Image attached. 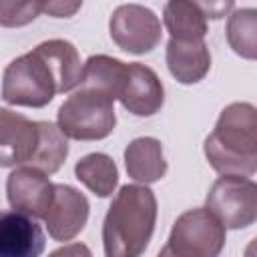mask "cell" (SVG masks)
<instances>
[{
    "instance_id": "52a82bcc",
    "label": "cell",
    "mask_w": 257,
    "mask_h": 257,
    "mask_svg": "<svg viewBox=\"0 0 257 257\" xmlns=\"http://www.w3.org/2000/svg\"><path fill=\"white\" fill-rule=\"evenodd\" d=\"M108 32L112 42L128 54H147L161 42V20L143 4H120L112 10Z\"/></svg>"
},
{
    "instance_id": "8992f818",
    "label": "cell",
    "mask_w": 257,
    "mask_h": 257,
    "mask_svg": "<svg viewBox=\"0 0 257 257\" xmlns=\"http://www.w3.org/2000/svg\"><path fill=\"white\" fill-rule=\"evenodd\" d=\"M207 209L225 229H245L257 221V183L249 177H219L207 193Z\"/></svg>"
},
{
    "instance_id": "3957f363",
    "label": "cell",
    "mask_w": 257,
    "mask_h": 257,
    "mask_svg": "<svg viewBox=\"0 0 257 257\" xmlns=\"http://www.w3.org/2000/svg\"><path fill=\"white\" fill-rule=\"evenodd\" d=\"M56 124L66 139L102 141L116 126L114 98L90 86H78L58 108Z\"/></svg>"
},
{
    "instance_id": "9c48e42d",
    "label": "cell",
    "mask_w": 257,
    "mask_h": 257,
    "mask_svg": "<svg viewBox=\"0 0 257 257\" xmlns=\"http://www.w3.org/2000/svg\"><path fill=\"white\" fill-rule=\"evenodd\" d=\"M40 145V120H30L10 108L0 110V165L28 167Z\"/></svg>"
},
{
    "instance_id": "d6986e66",
    "label": "cell",
    "mask_w": 257,
    "mask_h": 257,
    "mask_svg": "<svg viewBox=\"0 0 257 257\" xmlns=\"http://www.w3.org/2000/svg\"><path fill=\"white\" fill-rule=\"evenodd\" d=\"M229 48L247 60H257V8H235L227 18Z\"/></svg>"
},
{
    "instance_id": "4fadbf2b",
    "label": "cell",
    "mask_w": 257,
    "mask_h": 257,
    "mask_svg": "<svg viewBox=\"0 0 257 257\" xmlns=\"http://www.w3.org/2000/svg\"><path fill=\"white\" fill-rule=\"evenodd\" d=\"M165 60L169 72L181 84L201 82L211 68V52L205 40L181 42L171 38L165 48Z\"/></svg>"
},
{
    "instance_id": "277c9868",
    "label": "cell",
    "mask_w": 257,
    "mask_h": 257,
    "mask_svg": "<svg viewBox=\"0 0 257 257\" xmlns=\"http://www.w3.org/2000/svg\"><path fill=\"white\" fill-rule=\"evenodd\" d=\"M225 237V225L207 207L189 209L177 217L157 257H219Z\"/></svg>"
},
{
    "instance_id": "6da1fadb",
    "label": "cell",
    "mask_w": 257,
    "mask_h": 257,
    "mask_svg": "<svg viewBox=\"0 0 257 257\" xmlns=\"http://www.w3.org/2000/svg\"><path fill=\"white\" fill-rule=\"evenodd\" d=\"M157 211L147 185H122L102 221L104 257H141L155 233Z\"/></svg>"
},
{
    "instance_id": "5bb4252c",
    "label": "cell",
    "mask_w": 257,
    "mask_h": 257,
    "mask_svg": "<svg viewBox=\"0 0 257 257\" xmlns=\"http://www.w3.org/2000/svg\"><path fill=\"white\" fill-rule=\"evenodd\" d=\"M34 50L50 66V70H52V74L56 78L58 94L70 92L72 88L82 84L84 64L80 62L78 50L74 48L72 42L62 40V38H52V40L40 42Z\"/></svg>"
},
{
    "instance_id": "603a6c76",
    "label": "cell",
    "mask_w": 257,
    "mask_h": 257,
    "mask_svg": "<svg viewBox=\"0 0 257 257\" xmlns=\"http://www.w3.org/2000/svg\"><path fill=\"white\" fill-rule=\"evenodd\" d=\"M48 257H92V251L84 243H68V245L52 251Z\"/></svg>"
},
{
    "instance_id": "ba28073f",
    "label": "cell",
    "mask_w": 257,
    "mask_h": 257,
    "mask_svg": "<svg viewBox=\"0 0 257 257\" xmlns=\"http://www.w3.org/2000/svg\"><path fill=\"white\" fill-rule=\"evenodd\" d=\"M54 183L34 167H16L6 179V199L18 213L44 219L54 199Z\"/></svg>"
},
{
    "instance_id": "7a4b0ae2",
    "label": "cell",
    "mask_w": 257,
    "mask_h": 257,
    "mask_svg": "<svg viewBox=\"0 0 257 257\" xmlns=\"http://www.w3.org/2000/svg\"><path fill=\"white\" fill-rule=\"evenodd\" d=\"M209 165L221 175L251 177L257 173V106L227 104L203 145Z\"/></svg>"
},
{
    "instance_id": "cb8c5ba5",
    "label": "cell",
    "mask_w": 257,
    "mask_h": 257,
    "mask_svg": "<svg viewBox=\"0 0 257 257\" xmlns=\"http://www.w3.org/2000/svg\"><path fill=\"white\" fill-rule=\"evenodd\" d=\"M243 257H257V237L253 241H249V245L243 251Z\"/></svg>"
},
{
    "instance_id": "2e32d148",
    "label": "cell",
    "mask_w": 257,
    "mask_h": 257,
    "mask_svg": "<svg viewBox=\"0 0 257 257\" xmlns=\"http://www.w3.org/2000/svg\"><path fill=\"white\" fill-rule=\"evenodd\" d=\"M163 22L173 40L195 42L205 40L207 34V14L199 2L171 0L163 8Z\"/></svg>"
},
{
    "instance_id": "44dd1931",
    "label": "cell",
    "mask_w": 257,
    "mask_h": 257,
    "mask_svg": "<svg viewBox=\"0 0 257 257\" xmlns=\"http://www.w3.org/2000/svg\"><path fill=\"white\" fill-rule=\"evenodd\" d=\"M40 12H44V2L32 0V2H12L4 0L0 4V24L4 28L24 26L32 22Z\"/></svg>"
},
{
    "instance_id": "7c38bea8",
    "label": "cell",
    "mask_w": 257,
    "mask_h": 257,
    "mask_svg": "<svg viewBox=\"0 0 257 257\" xmlns=\"http://www.w3.org/2000/svg\"><path fill=\"white\" fill-rule=\"evenodd\" d=\"M46 245L42 227L34 217L6 211L0 217V257H40Z\"/></svg>"
},
{
    "instance_id": "8fae6325",
    "label": "cell",
    "mask_w": 257,
    "mask_h": 257,
    "mask_svg": "<svg viewBox=\"0 0 257 257\" xmlns=\"http://www.w3.org/2000/svg\"><path fill=\"white\" fill-rule=\"evenodd\" d=\"M118 100L135 116H153L163 108L165 88L153 68L141 62H128V74Z\"/></svg>"
},
{
    "instance_id": "30bf717a",
    "label": "cell",
    "mask_w": 257,
    "mask_h": 257,
    "mask_svg": "<svg viewBox=\"0 0 257 257\" xmlns=\"http://www.w3.org/2000/svg\"><path fill=\"white\" fill-rule=\"evenodd\" d=\"M88 199L84 193L70 185H56L54 187V199L44 215V225L48 235L54 241H70L74 239L88 221Z\"/></svg>"
},
{
    "instance_id": "9a60e30c",
    "label": "cell",
    "mask_w": 257,
    "mask_h": 257,
    "mask_svg": "<svg viewBox=\"0 0 257 257\" xmlns=\"http://www.w3.org/2000/svg\"><path fill=\"white\" fill-rule=\"evenodd\" d=\"M124 167L133 181L141 185L157 183L167 173L163 145L155 137H139L124 149Z\"/></svg>"
},
{
    "instance_id": "ffe728a7",
    "label": "cell",
    "mask_w": 257,
    "mask_h": 257,
    "mask_svg": "<svg viewBox=\"0 0 257 257\" xmlns=\"http://www.w3.org/2000/svg\"><path fill=\"white\" fill-rule=\"evenodd\" d=\"M68 157V139L58 124L40 120V145L28 167H34L46 175H54Z\"/></svg>"
},
{
    "instance_id": "e0dca14e",
    "label": "cell",
    "mask_w": 257,
    "mask_h": 257,
    "mask_svg": "<svg viewBox=\"0 0 257 257\" xmlns=\"http://www.w3.org/2000/svg\"><path fill=\"white\" fill-rule=\"evenodd\" d=\"M74 177L96 197H110L118 185V169L104 153H90L76 161Z\"/></svg>"
},
{
    "instance_id": "7402d4cb",
    "label": "cell",
    "mask_w": 257,
    "mask_h": 257,
    "mask_svg": "<svg viewBox=\"0 0 257 257\" xmlns=\"http://www.w3.org/2000/svg\"><path fill=\"white\" fill-rule=\"evenodd\" d=\"M82 2H60V0H52V2H44V12H48L54 18H70L76 10H80Z\"/></svg>"
},
{
    "instance_id": "ac0fdd59",
    "label": "cell",
    "mask_w": 257,
    "mask_h": 257,
    "mask_svg": "<svg viewBox=\"0 0 257 257\" xmlns=\"http://www.w3.org/2000/svg\"><path fill=\"white\" fill-rule=\"evenodd\" d=\"M126 74H128L126 62L106 56V54H92L84 62V74H82L80 86H90V88L102 90L116 100L122 90V84L126 80Z\"/></svg>"
},
{
    "instance_id": "5b68a950",
    "label": "cell",
    "mask_w": 257,
    "mask_h": 257,
    "mask_svg": "<svg viewBox=\"0 0 257 257\" xmlns=\"http://www.w3.org/2000/svg\"><path fill=\"white\" fill-rule=\"evenodd\" d=\"M58 94L56 78L44 58L32 48L14 58L2 74V100L14 106L42 108Z\"/></svg>"
}]
</instances>
